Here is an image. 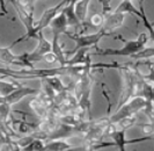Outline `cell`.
<instances>
[{"label": "cell", "instance_id": "5b68a950", "mask_svg": "<svg viewBox=\"0 0 154 151\" xmlns=\"http://www.w3.org/2000/svg\"><path fill=\"white\" fill-rule=\"evenodd\" d=\"M9 1H11V4L14 6V9H15L16 13H17V16L20 18L21 22L24 24L26 30H27V31H26V35H23V36H21V37H19L17 40H15L14 42L11 43V45H9L8 48L12 49V48H13L14 45L17 44V43L30 40L31 33H32L34 26H35V21H34V13H30V12H28L27 9H24V8L17 2V0H9Z\"/></svg>", "mask_w": 154, "mask_h": 151}, {"label": "cell", "instance_id": "6da1fadb", "mask_svg": "<svg viewBox=\"0 0 154 151\" xmlns=\"http://www.w3.org/2000/svg\"><path fill=\"white\" fill-rule=\"evenodd\" d=\"M84 69V64L80 65H60L57 69H34L24 68L21 70H12V69H1L0 68V76L1 77H12L14 79H35V78H44L50 76H62L69 75L73 78L80 76V72Z\"/></svg>", "mask_w": 154, "mask_h": 151}, {"label": "cell", "instance_id": "2e32d148", "mask_svg": "<svg viewBox=\"0 0 154 151\" xmlns=\"http://www.w3.org/2000/svg\"><path fill=\"white\" fill-rule=\"evenodd\" d=\"M35 95H36V94H35ZM29 107H30L31 111L35 113V115L38 117L39 120H43V119L46 117L49 108H48V106H46L37 95L29 102Z\"/></svg>", "mask_w": 154, "mask_h": 151}, {"label": "cell", "instance_id": "d4e9b609", "mask_svg": "<svg viewBox=\"0 0 154 151\" xmlns=\"http://www.w3.org/2000/svg\"><path fill=\"white\" fill-rule=\"evenodd\" d=\"M44 149V143L42 140H34L28 145H26L22 150L24 151H42Z\"/></svg>", "mask_w": 154, "mask_h": 151}, {"label": "cell", "instance_id": "7a4b0ae2", "mask_svg": "<svg viewBox=\"0 0 154 151\" xmlns=\"http://www.w3.org/2000/svg\"><path fill=\"white\" fill-rule=\"evenodd\" d=\"M117 40L122 41L125 43L123 48L121 49H101V48H95V53L99 56H131L137 51L141 50L149 40V35H147L145 33L139 34L138 38L136 41H125L123 37H121V35L116 36Z\"/></svg>", "mask_w": 154, "mask_h": 151}, {"label": "cell", "instance_id": "52a82bcc", "mask_svg": "<svg viewBox=\"0 0 154 151\" xmlns=\"http://www.w3.org/2000/svg\"><path fill=\"white\" fill-rule=\"evenodd\" d=\"M69 1V0H63V1H60L59 4H57L54 7L48 8L45 12L43 13V15H42V18L39 19L38 22L34 26V29H32V33H31V38H36V36H37V34H38L39 31H42L44 28L49 27L51 21L54 20V16L58 14L59 12H62V9L64 8V6H65Z\"/></svg>", "mask_w": 154, "mask_h": 151}, {"label": "cell", "instance_id": "d6986e66", "mask_svg": "<svg viewBox=\"0 0 154 151\" xmlns=\"http://www.w3.org/2000/svg\"><path fill=\"white\" fill-rule=\"evenodd\" d=\"M51 53L57 57V62H59L60 65H65L66 64V56H65V53L63 51L62 45L59 43V37H57V36H54V38H52Z\"/></svg>", "mask_w": 154, "mask_h": 151}, {"label": "cell", "instance_id": "ac0fdd59", "mask_svg": "<svg viewBox=\"0 0 154 151\" xmlns=\"http://www.w3.org/2000/svg\"><path fill=\"white\" fill-rule=\"evenodd\" d=\"M72 144L60 140H51L50 143L44 144V151H66L72 149Z\"/></svg>", "mask_w": 154, "mask_h": 151}, {"label": "cell", "instance_id": "ffe728a7", "mask_svg": "<svg viewBox=\"0 0 154 151\" xmlns=\"http://www.w3.org/2000/svg\"><path fill=\"white\" fill-rule=\"evenodd\" d=\"M137 116L136 115H131V116H126L124 119H121L117 122H114L115 129H123V130H128L129 128H131L133 126H136L137 123Z\"/></svg>", "mask_w": 154, "mask_h": 151}, {"label": "cell", "instance_id": "f1b7e54d", "mask_svg": "<svg viewBox=\"0 0 154 151\" xmlns=\"http://www.w3.org/2000/svg\"><path fill=\"white\" fill-rule=\"evenodd\" d=\"M128 1H131V0H128Z\"/></svg>", "mask_w": 154, "mask_h": 151}, {"label": "cell", "instance_id": "8992f818", "mask_svg": "<svg viewBox=\"0 0 154 151\" xmlns=\"http://www.w3.org/2000/svg\"><path fill=\"white\" fill-rule=\"evenodd\" d=\"M65 35L75 42V48H74L72 51H66V53L64 51L65 56H66V55H74L75 51H77L78 49H80V48H91V47H94L95 44L99 43V41H100L103 36H108L107 33L102 29V28H101L97 33L91 34V35H84V36H82V35H78V34H71L69 31H66Z\"/></svg>", "mask_w": 154, "mask_h": 151}, {"label": "cell", "instance_id": "cb8c5ba5", "mask_svg": "<svg viewBox=\"0 0 154 151\" xmlns=\"http://www.w3.org/2000/svg\"><path fill=\"white\" fill-rule=\"evenodd\" d=\"M87 22V26H91V27H102V24L104 22V16L103 14H100V13H93L88 21Z\"/></svg>", "mask_w": 154, "mask_h": 151}, {"label": "cell", "instance_id": "44dd1931", "mask_svg": "<svg viewBox=\"0 0 154 151\" xmlns=\"http://www.w3.org/2000/svg\"><path fill=\"white\" fill-rule=\"evenodd\" d=\"M21 85L19 83H9V82H4L2 80V77L0 76V97H4V95H7L8 93L13 92L14 90H16L17 87H20Z\"/></svg>", "mask_w": 154, "mask_h": 151}, {"label": "cell", "instance_id": "9c48e42d", "mask_svg": "<svg viewBox=\"0 0 154 151\" xmlns=\"http://www.w3.org/2000/svg\"><path fill=\"white\" fill-rule=\"evenodd\" d=\"M37 41H38V44L36 47V49L29 53H24L26 55V59L30 63H35V62H39V60L43 59V57L45 56L48 53L51 51V42L48 41L44 35L42 34V31H39L37 34Z\"/></svg>", "mask_w": 154, "mask_h": 151}, {"label": "cell", "instance_id": "83f0119b", "mask_svg": "<svg viewBox=\"0 0 154 151\" xmlns=\"http://www.w3.org/2000/svg\"><path fill=\"white\" fill-rule=\"evenodd\" d=\"M0 8H1V12H2V14H4V13H5L6 15L8 14L7 9L5 8V2H4V0H0Z\"/></svg>", "mask_w": 154, "mask_h": 151}, {"label": "cell", "instance_id": "4316f807", "mask_svg": "<svg viewBox=\"0 0 154 151\" xmlns=\"http://www.w3.org/2000/svg\"><path fill=\"white\" fill-rule=\"evenodd\" d=\"M43 58L45 59L46 63H54V62H57V57H56V56H54V55L51 53V51L46 53V55L44 56V57H43Z\"/></svg>", "mask_w": 154, "mask_h": 151}, {"label": "cell", "instance_id": "603a6c76", "mask_svg": "<svg viewBox=\"0 0 154 151\" xmlns=\"http://www.w3.org/2000/svg\"><path fill=\"white\" fill-rule=\"evenodd\" d=\"M154 55V49L151 47V48H143L141 50L137 51L136 53L131 55L130 57H132L133 59H146V58H152Z\"/></svg>", "mask_w": 154, "mask_h": 151}, {"label": "cell", "instance_id": "5bb4252c", "mask_svg": "<svg viewBox=\"0 0 154 151\" xmlns=\"http://www.w3.org/2000/svg\"><path fill=\"white\" fill-rule=\"evenodd\" d=\"M91 0H77L74 4V14L77 16L80 26H84L82 31L87 29V14H88V7H89Z\"/></svg>", "mask_w": 154, "mask_h": 151}, {"label": "cell", "instance_id": "7402d4cb", "mask_svg": "<svg viewBox=\"0 0 154 151\" xmlns=\"http://www.w3.org/2000/svg\"><path fill=\"white\" fill-rule=\"evenodd\" d=\"M44 79H45L48 84L52 87L56 93H58V92H62L64 88H65V85L63 84V82L59 79V77L58 76H50V77H44Z\"/></svg>", "mask_w": 154, "mask_h": 151}, {"label": "cell", "instance_id": "7c38bea8", "mask_svg": "<svg viewBox=\"0 0 154 151\" xmlns=\"http://www.w3.org/2000/svg\"><path fill=\"white\" fill-rule=\"evenodd\" d=\"M37 92H38V90H36V88H29V87H22V86H20V87H17L13 92L8 93L7 95L0 97V104H7V105L13 106L15 105V104H17L24 97L36 94Z\"/></svg>", "mask_w": 154, "mask_h": 151}, {"label": "cell", "instance_id": "9a60e30c", "mask_svg": "<svg viewBox=\"0 0 154 151\" xmlns=\"http://www.w3.org/2000/svg\"><path fill=\"white\" fill-rule=\"evenodd\" d=\"M51 26V31H52V36L59 37L62 34H65L67 31L69 23L66 20V16L63 12H59L58 14L54 18V20L50 23Z\"/></svg>", "mask_w": 154, "mask_h": 151}, {"label": "cell", "instance_id": "277c9868", "mask_svg": "<svg viewBox=\"0 0 154 151\" xmlns=\"http://www.w3.org/2000/svg\"><path fill=\"white\" fill-rule=\"evenodd\" d=\"M146 102L147 100L143 97H133L128 102H125L124 105L121 106L112 116L109 115V122L114 123V122H117L118 120L124 119L126 116L136 115L138 112L144 109V107L146 106Z\"/></svg>", "mask_w": 154, "mask_h": 151}, {"label": "cell", "instance_id": "e0dca14e", "mask_svg": "<svg viewBox=\"0 0 154 151\" xmlns=\"http://www.w3.org/2000/svg\"><path fill=\"white\" fill-rule=\"evenodd\" d=\"M13 121V124L17 123L19 124V128H17V133L19 134H23V135H29L31 134L34 130L37 129V124L38 122H29V121H26L23 119V121L20 120H15V119H12Z\"/></svg>", "mask_w": 154, "mask_h": 151}, {"label": "cell", "instance_id": "30bf717a", "mask_svg": "<svg viewBox=\"0 0 154 151\" xmlns=\"http://www.w3.org/2000/svg\"><path fill=\"white\" fill-rule=\"evenodd\" d=\"M125 13L122 12H109L108 14L104 15V22L102 24V29L107 33V35H111L112 31L116 30L117 28L123 26L124 21H125Z\"/></svg>", "mask_w": 154, "mask_h": 151}, {"label": "cell", "instance_id": "484cf974", "mask_svg": "<svg viewBox=\"0 0 154 151\" xmlns=\"http://www.w3.org/2000/svg\"><path fill=\"white\" fill-rule=\"evenodd\" d=\"M136 126H138L139 128H143L144 133L146 135H153V122H148V123H144V124H140V123H136Z\"/></svg>", "mask_w": 154, "mask_h": 151}, {"label": "cell", "instance_id": "8fae6325", "mask_svg": "<svg viewBox=\"0 0 154 151\" xmlns=\"http://www.w3.org/2000/svg\"><path fill=\"white\" fill-rule=\"evenodd\" d=\"M0 62L6 63L8 65H19L23 68H32V64L26 59V55H19L16 56L11 53L9 48H1L0 47Z\"/></svg>", "mask_w": 154, "mask_h": 151}, {"label": "cell", "instance_id": "3957f363", "mask_svg": "<svg viewBox=\"0 0 154 151\" xmlns=\"http://www.w3.org/2000/svg\"><path fill=\"white\" fill-rule=\"evenodd\" d=\"M109 123V115L102 119L93 120L89 119L88 129L86 131L82 138H84V150H93L94 145L102 142L104 140V133Z\"/></svg>", "mask_w": 154, "mask_h": 151}, {"label": "cell", "instance_id": "4fadbf2b", "mask_svg": "<svg viewBox=\"0 0 154 151\" xmlns=\"http://www.w3.org/2000/svg\"><path fill=\"white\" fill-rule=\"evenodd\" d=\"M125 131L126 130H123V129H116L114 130L108 137H111L114 140V144L117 145L121 151H124L125 149V145L126 144H131V143H140V142H145V141H149L152 140L153 137L152 135H147L145 137H140V138H133V140H126L125 138Z\"/></svg>", "mask_w": 154, "mask_h": 151}, {"label": "cell", "instance_id": "ba28073f", "mask_svg": "<svg viewBox=\"0 0 154 151\" xmlns=\"http://www.w3.org/2000/svg\"><path fill=\"white\" fill-rule=\"evenodd\" d=\"M143 1L144 0H139V11H137L134 6L131 4V1H128V0H123L119 5H118V7L116 8V11L117 12H122V13H125V14H128V13H131V14H134L137 15L138 18H140L141 20H143V22L145 24V27L147 28L148 30V35H149V37L153 38V26L149 23V21L147 20V16L145 14V12H144V5H143Z\"/></svg>", "mask_w": 154, "mask_h": 151}]
</instances>
